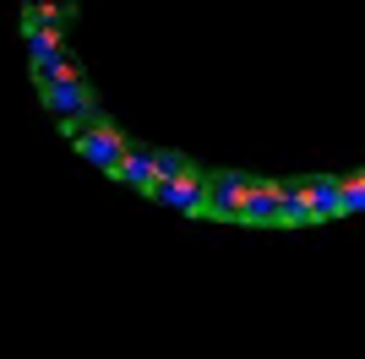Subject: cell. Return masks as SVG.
<instances>
[{
  "instance_id": "obj_1",
  "label": "cell",
  "mask_w": 365,
  "mask_h": 359,
  "mask_svg": "<svg viewBox=\"0 0 365 359\" xmlns=\"http://www.w3.org/2000/svg\"><path fill=\"white\" fill-rule=\"evenodd\" d=\"M71 147L88 158L93 169H104L109 180H120V169H125V158H131V142H125L115 125H76V136H71Z\"/></svg>"
},
{
  "instance_id": "obj_2",
  "label": "cell",
  "mask_w": 365,
  "mask_h": 359,
  "mask_svg": "<svg viewBox=\"0 0 365 359\" xmlns=\"http://www.w3.org/2000/svg\"><path fill=\"white\" fill-rule=\"evenodd\" d=\"M251 180L257 175H235V169H218L207 175V218L218 224H245V196H251Z\"/></svg>"
},
{
  "instance_id": "obj_3",
  "label": "cell",
  "mask_w": 365,
  "mask_h": 359,
  "mask_svg": "<svg viewBox=\"0 0 365 359\" xmlns=\"http://www.w3.org/2000/svg\"><path fill=\"white\" fill-rule=\"evenodd\" d=\"M153 202L185 212V218H207V212H213V207H207V175H197V169L180 175V180H164V185L153 191Z\"/></svg>"
},
{
  "instance_id": "obj_4",
  "label": "cell",
  "mask_w": 365,
  "mask_h": 359,
  "mask_svg": "<svg viewBox=\"0 0 365 359\" xmlns=\"http://www.w3.org/2000/svg\"><path fill=\"white\" fill-rule=\"evenodd\" d=\"M240 229H284V180H251Z\"/></svg>"
},
{
  "instance_id": "obj_5",
  "label": "cell",
  "mask_w": 365,
  "mask_h": 359,
  "mask_svg": "<svg viewBox=\"0 0 365 359\" xmlns=\"http://www.w3.org/2000/svg\"><path fill=\"white\" fill-rule=\"evenodd\" d=\"M294 191L311 202V212H317L322 224L349 218V207H344V180H333V175H300V180H294Z\"/></svg>"
},
{
  "instance_id": "obj_6",
  "label": "cell",
  "mask_w": 365,
  "mask_h": 359,
  "mask_svg": "<svg viewBox=\"0 0 365 359\" xmlns=\"http://www.w3.org/2000/svg\"><path fill=\"white\" fill-rule=\"evenodd\" d=\"M120 185H131V191H142V196L158 191V169H153V152H137V147H131V158H125V169H120Z\"/></svg>"
},
{
  "instance_id": "obj_7",
  "label": "cell",
  "mask_w": 365,
  "mask_h": 359,
  "mask_svg": "<svg viewBox=\"0 0 365 359\" xmlns=\"http://www.w3.org/2000/svg\"><path fill=\"white\" fill-rule=\"evenodd\" d=\"M322 218L311 212V202H305L300 191H294V180L284 185V229H317Z\"/></svg>"
},
{
  "instance_id": "obj_8",
  "label": "cell",
  "mask_w": 365,
  "mask_h": 359,
  "mask_svg": "<svg viewBox=\"0 0 365 359\" xmlns=\"http://www.w3.org/2000/svg\"><path fill=\"white\" fill-rule=\"evenodd\" d=\"M153 169H158V185H164V180H180V175H191V164H185L180 152H153Z\"/></svg>"
},
{
  "instance_id": "obj_9",
  "label": "cell",
  "mask_w": 365,
  "mask_h": 359,
  "mask_svg": "<svg viewBox=\"0 0 365 359\" xmlns=\"http://www.w3.org/2000/svg\"><path fill=\"white\" fill-rule=\"evenodd\" d=\"M344 207H349V218L365 212V175H344Z\"/></svg>"
}]
</instances>
